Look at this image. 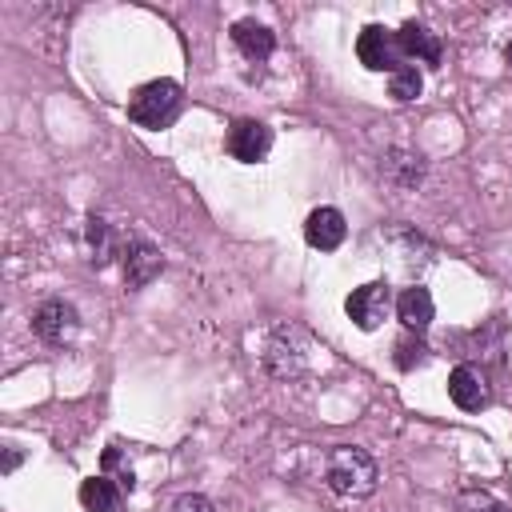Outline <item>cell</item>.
I'll use <instances>...</instances> for the list:
<instances>
[{
	"instance_id": "44dd1931",
	"label": "cell",
	"mask_w": 512,
	"mask_h": 512,
	"mask_svg": "<svg viewBox=\"0 0 512 512\" xmlns=\"http://www.w3.org/2000/svg\"><path fill=\"white\" fill-rule=\"evenodd\" d=\"M172 512H216V504L200 492H184V496L172 500Z\"/></svg>"
},
{
	"instance_id": "7402d4cb",
	"label": "cell",
	"mask_w": 512,
	"mask_h": 512,
	"mask_svg": "<svg viewBox=\"0 0 512 512\" xmlns=\"http://www.w3.org/2000/svg\"><path fill=\"white\" fill-rule=\"evenodd\" d=\"M20 464V448L16 444H8V452H4V472H12Z\"/></svg>"
},
{
	"instance_id": "2e32d148",
	"label": "cell",
	"mask_w": 512,
	"mask_h": 512,
	"mask_svg": "<svg viewBox=\"0 0 512 512\" xmlns=\"http://www.w3.org/2000/svg\"><path fill=\"white\" fill-rule=\"evenodd\" d=\"M288 340H292V328H276L272 340H268V348H264V368L272 376H296V372H304V352H296Z\"/></svg>"
},
{
	"instance_id": "7a4b0ae2",
	"label": "cell",
	"mask_w": 512,
	"mask_h": 512,
	"mask_svg": "<svg viewBox=\"0 0 512 512\" xmlns=\"http://www.w3.org/2000/svg\"><path fill=\"white\" fill-rule=\"evenodd\" d=\"M184 108V88L176 80H148L128 100V120L140 128H168Z\"/></svg>"
},
{
	"instance_id": "6da1fadb",
	"label": "cell",
	"mask_w": 512,
	"mask_h": 512,
	"mask_svg": "<svg viewBox=\"0 0 512 512\" xmlns=\"http://www.w3.org/2000/svg\"><path fill=\"white\" fill-rule=\"evenodd\" d=\"M324 484H328L336 496L360 500V496H372V492H376L380 468H376L372 452H364V448H356V444H336V448L324 456Z\"/></svg>"
},
{
	"instance_id": "ffe728a7",
	"label": "cell",
	"mask_w": 512,
	"mask_h": 512,
	"mask_svg": "<svg viewBox=\"0 0 512 512\" xmlns=\"http://www.w3.org/2000/svg\"><path fill=\"white\" fill-rule=\"evenodd\" d=\"M456 512H508V504L488 488H464L456 500Z\"/></svg>"
},
{
	"instance_id": "9c48e42d",
	"label": "cell",
	"mask_w": 512,
	"mask_h": 512,
	"mask_svg": "<svg viewBox=\"0 0 512 512\" xmlns=\"http://www.w3.org/2000/svg\"><path fill=\"white\" fill-rule=\"evenodd\" d=\"M120 264H124V284L128 288H148L160 272H164V256L156 244H148L144 236H132L120 252Z\"/></svg>"
},
{
	"instance_id": "4fadbf2b",
	"label": "cell",
	"mask_w": 512,
	"mask_h": 512,
	"mask_svg": "<svg viewBox=\"0 0 512 512\" xmlns=\"http://www.w3.org/2000/svg\"><path fill=\"white\" fill-rule=\"evenodd\" d=\"M232 44H236V52L244 56V60H268L272 56V48H276V32L268 28V24H260V20H236L232 24Z\"/></svg>"
},
{
	"instance_id": "ba28073f",
	"label": "cell",
	"mask_w": 512,
	"mask_h": 512,
	"mask_svg": "<svg viewBox=\"0 0 512 512\" xmlns=\"http://www.w3.org/2000/svg\"><path fill=\"white\" fill-rule=\"evenodd\" d=\"M396 48H400L404 60H416V64H424V68H440V60H444L440 36H436L428 24H420V20H404V24L396 28Z\"/></svg>"
},
{
	"instance_id": "3957f363",
	"label": "cell",
	"mask_w": 512,
	"mask_h": 512,
	"mask_svg": "<svg viewBox=\"0 0 512 512\" xmlns=\"http://www.w3.org/2000/svg\"><path fill=\"white\" fill-rule=\"evenodd\" d=\"M388 308H392V288H388L384 280H368V284L352 288L348 300H344V312H348V320H352L360 332H376V328L384 324Z\"/></svg>"
},
{
	"instance_id": "ac0fdd59",
	"label": "cell",
	"mask_w": 512,
	"mask_h": 512,
	"mask_svg": "<svg viewBox=\"0 0 512 512\" xmlns=\"http://www.w3.org/2000/svg\"><path fill=\"white\" fill-rule=\"evenodd\" d=\"M420 92H424V76H420L416 64H400V68L388 76V96H392V100L412 104V100H420Z\"/></svg>"
},
{
	"instance_id": "603a6c76",
	"label": "cell",
	"mask_w": 512,
	"mask_h": 512,
	"mask_svg": "<svg viewBox=\"0 0 512 512\" xmlns=\"http://www.w3.org/2000/svg\"><path fill=\"white\" fill-rule=\"evenodd\" d=\"M504 60H508V68H512V40H508V48H504Z\"/></svg>"
},
{
	"instance_id": "d6986e66",
	"label": "cell",
	"mask_w": 512,
	"mask_h": 512,
	"mask_svg": "<svg viewBox=\"0 0 512 512\" xmlns=\"http://www.w3.org/2000/svg\"><path fill=\"white\" fill-rule=\"evenodd\" d=\"M428 344L416 336V332H404L400 340H396V348H392V364L400 368V372H412V368H424L428 364Z\"/></svg>"
},
{
	"instance_id": "52a82bcc",
	"label": "cell",
	"mask_w": 512,
	"mask_h": 512,
	"mask_svg": "<svg viewBox=\"0 0 512 512\" xmlns=\"http://www.w3.org/2000/svg\"><path fill=\"white\" fill-rule=\"evenodd\" d=\"M224 148L240 164H260L272 152V128L264 120H236L224 136Z\"/></svg>"
},
{
	"instance_id": "7c38bea8",
	"label": "cell",
	"mask_w": 512,
	"mask_h": 512,
	"mask_svg": "<svg viewBox=\"0 0 512 512\" xmlns=\"http://www.w3.org/2000/svg\"><path fill=\"white\" fill-rule=\"evenodd\" d=\"M344 236H348V224H344V212H340V208L324 204V208L308 212V220H304V240H308L312 248L332 252V248L344 244Z\"/></svg>"
},
{
	"instance_id": "30bf717a",
	"label": "cell",
	"mask_w": 512,
	"mask_h": 512,
	"mask_svg": "<svg viewBox=\"0 0 512 512\" xmlns=\"http://www.w3.org/2000/svg\"><path fill=\"white\" fill-rule=\"evenodd\" d=\"M448 396H452L456 408L480 412V408L488 404L492 388H488V376H484L476 364H456V368L448 372Z\"/></svg>"
},
{
	"instance_id": "9a60e30c",
	"label": "cell",
	"mask_w": 512,
	"mask_h": 512,
	"mask_svg": "<svg viewBox=\"0 0 512 512\" xmlns=\"http://www.w3.org/2000/svg\"><path fill=\"white\" fill-rule=\"evenodd\" d=\"M84 248H88V260L96 268H108L124 252V244L116 240V232H112V224L104 216H88L84 220Z\"/></svg>"
},
{
	"instance_id": "5b68a950",
	"label": "cell",
	"mask_w": 512,
	"mask_h": 512,
	"mask_svg": "<svg viewBox=\"0 0 512 512\" xmlns=\"http://www.w3.org/2000/svg\"><path fill=\"white\" fill-rule=\"evenodd\" d=\"M384 252H388V260H392V268L404 272V276L424 272V268L432 264V256H436V248H432L424 236H416L412 228H392V232H384Z\"/></svg>"
},
{
	"instance_id": "8992f818",
	"label": "cell",
	"mask_w": 512,
	"mask_h": 512,
	"mask_svg": "<svg viewBox=\"0 0 512 512\" xmlns=\"http://www.w3.org/2000/svg\"><path fill=\"white\" fill-rule=\"evenodd\" d=\"M356 56H360V64L368 68V72H396L400 68V48H396V32H388V28H380V24H368L360 36H356Z\"/></svg>"
},
{
	"instance_id": "8fae6325",
	"label": "cell",
	"mask_w": 512,
	"mask_h": 512,
	"mask_svg": "<svg viewBox=\"0 0 512 512\" xmlns=\"http://www.w3.org/2000/svg\"><path fill=\"white\" fill-rule=\"evenodd\" d=\"M380 176H384L392 188L412 192V188H420V180H424V156L412 152V148H388V152L380 156Z\"/></svg>"
},
{
	"instance_id": "5bb4252c",
	"label": "cell",
	"mask_w": 512,
	"mask_h": 512,
	"mask_svg": "<svg viewBox=\"0 0 512 512\" xmlns=\"http://www.w3.org/2000/svg\"><path fill=\"white\" fill-rule=\"evenodd\" d=\"M396 316H400V324H404V332H424L428 324H432V316H436V304H432V292L428 288H420V284H412V288H404L400 296H396Z\"/></svg>"
},
{
	"instance_id": "e0dca14e",
	"label": "cell",
	"mask_w": 512,
	"mask_h": 512,
	"mask_svg": "<svg viewBox=\"0 0 512 512\" xmlns=\"http://www.w3.org/2000/svg\"><path fill=\"white\" fill-rule=\"evenodd\" d=\"M120 500H124V488H120L108 472L88 476V480L80 484V504H84V512H120Z\"/></svg>"
},
{
	"instance_id": "277c9868",
	"label": "cell",
	"mask_w": 512,
	"mask_h": 512,
	"mask_svg": "<svg viewBox=\"0 0 512 512\" xmlns=\"http://www.w3.org/2000/svg\"><path fill=\"white\" fill-rule=\"evenodd\" d=\"M32 332H36L44 344L64 348V344H72L76 332H80V312H76L68 300L52 296V300H44V304L32 312Z\"/></svg>"
}]
</instances>
